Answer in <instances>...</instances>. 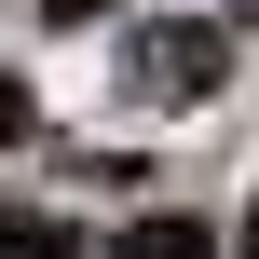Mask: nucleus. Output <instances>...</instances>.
<instances>
[{"label":"nucleus","mask_w":259,"mask_h":259,"mask_svg":"<svg viewBox=\"0 0 259 259\" xmlns=\"http://www.w3.org/2000/svg\"><path fill=\"white\" fill-rule=\"evenodd\" d=\"M246 14H259V0H246Z\"/></svg>","instance_id":"7"},{"label":"nucleus","mask_w":259,"mask_h":259,"mask_svg":"<svg viewBox=\"0 0 259 259\" xmlns=\"http://www.w3.org/2000/svg\"><path fill=\"white\" fill-rule=\"evenodd\" d=\"M123 259H219V232L178 219V205H150V219H123Z\"/></svg>","instance_id":"2"},{"label":"nucleus","mask_w":259,"mask_h":259,"mask_svg":"<svg viewBox=\"0 0 259 259\" xmlns=\"http://www.w3.org/2000/svg\"><path fill=\"white\" fill-rule=\"evenodd\" d=\"M41 14H55V27H96V14H109V0H41Z\"/></svg>","instance_id":"5"},{"label":"nucleus","mask_w":259,"mask_h":259,"mask_svg":"<svg viewBox=\"0 0 259 259\" xmlns=\"http://www.w3.org/2000/svg\"><path fill=\"white\" fill-rule=\"evenodd\" d=\"M27 137H41V96H27L14 68H0V150H27Z\"/></svg>","instance_id":"4"},{"label":"nucleus","mask_w":259,"mask_h":259,"mask_svg":"<svg viewBox=\"0 0 259 259\" xmlns=\"http://www.w3.org/2000/svg\"><path fill=\"white\" fill-rule=\"evenodd\" d=\"M246 259H259V219H246Z\"/></svg>","instance_id":"6"},{"label":"nucleus","mask_w":259,"mask_h":259,"mask_svg":"<svg viewBox=\"0 0 259 259\" xmlns=\"http://www.w3.org/2000/svg\"><path fill=\"white\" fill-rule=\"evenodd\" d=\"M0 259H82V232L41 219V205H0Z\"/></svg>","instance_id":"3"},{"label":"nucleus","mask_w":259,"mask_h":259,"mask_svg":"<svg viewBox=\"0 0 259 259\" xmlns=\"http://www.w3.org/2000/svg\"><path fill=\"white\" fill-rule=\"evenodd\" d=\"M219 82H232V27L219 14H164V27L123 41V109H205Z\"/></svg>","instance_id":"1"}]
</instances>
